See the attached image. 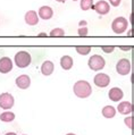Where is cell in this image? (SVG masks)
I'll list each match as a JSON object with an SVG mask.
<instances>
[{
  "mask_svg": "<svg viewBox=\"0 0 134 135\" xmlns=\"http://www.w3.org/2000/svg\"><path fill=\"white\" fill-rule=\"evenodd\" d=\"M73 91L76 97H79L81 99H85L91 95L92 88L90 83L87 81H77L73 86Z\"/></svg>",
  "mask_w": 134,
  "mask_h": 135,
  "instance_id": "cell-1",
  "label": "cell"
},
{
  "mask_svg": "<svg viewBox=\"0 0 134 135\" xmlns=\"http://www.w3.org/2000/svg\"><path fill=\"white\" fill-rule=\"evenodd\" d=\"M15 64L20 68H25L31 64V55L27 51H18L15 55Z\"/></svg>",
  "mask_w": 134,
  "mask_h": 135,
  "instance_id": "cell-2",
  "label": "cell"
},
{
  "mask_svg": "<svg viewBox=\"0 0 134 135\" xmlns=\"http://www.w3.org/2000/svg\"><path fill=\"white\" fill-rule=\"evenodd\" d=\"M128 26V22L126 18L124 17H117L115 18L113 21V23H111V28H113V31L116 33V34H122V33H124L126 31V28H127Z\"/></svg>",
  "mask_w": 134,
  "mask_h": 135,
  "instance_id": "cell-3",
  "label": "cell"
},
{
  "mask_svg": "<svg viewBox=\"0 0 134 135\" xmlns=\"http://www.w3.org/2000/svg\"><path fill=\"white\" fill-rule=\"evenodd\" d=\"M88 65L89 67L94 70V72H98V70H101L103 67L106 65V61L100 55H93L92 57L89 58V61H88Z\"/></svg>",
  "mask_w": 134,
  "mask_h": 135,
  "instance_id": "cell-4",
  "label": "cell"
},
{
  "mask_svg": "<svg viewBox=\"0 0 134 135\" xmlns=\"http://www.w3.org/2000/svg\"><path fill=\"white\" fill-rule=\"evenodd\" d=\"M131 61L128 60V59H126V58H123L121 59V60H118V62L116 64V70H117V73L119 74V75H127L130 74V72H131Z\"/></svg>",
  "mask_w": 134,
  "mask_h": 135,
  "instance_id": "cell-5",
  "label": "cell"
},
{
  "mask_svg": "<svg viewBox=\"0 0 134 135\" xmlns=\"http://www.w3.org/2000/svg\"><path fill=\"white\" fill-rule=\"evenodd\" d=\"M15 103V99L10 93H1L0 94V108L1 109H10Z\"/></svg>",
  "mask_w": 134,
  "mask_h": 135,
  "instance_id": "cell-6",
  "label": "cell"
},
{
  "mask_svg": "<svg viewBox=\"0 0 134 135\" xmlns=\"http://www.w3.org/2000/svg\"><path fill=\"white\" fill-rule=\"evenodd\" d=\"M93 82L97 86H99V88H106V86H108L110 83V77L108 76L107 74L99 73L94 76Z\"/></svg>",
  "mask_w": 134,
  "mask_h": 135,
  "instance_id": "cell-7",
  "label": "cell"
},
{
  "mask_svg": "<svg viewBox=\"0 0 134 135\" xmlns=\"http://www.w3.org/2000/svg\"><path fill=\"white\" fill-rule=\"evenodd\" d=\"M13 69V61L8 57L0 58V73L7 74Z\"/></svg>",
  "mask_w": 134,
  "mask_h": 135,
  "instance_id": "cell-8",
  "label": "cell"
},
{
  "mask_svg": "<svg viewBox=\"0 0 134 135\" xmlns=\"http://www.w3.org/2000/svg\"><path fill=\"white\" fill-rule=\"evenodd\" d=\"M92 9H94L97 13L100 14V15H106L109 13L110 10V7H109V3H108L107 1H103V0H101V1H98L95 3V5L92 7Z\"/></svg>",
  "mask_w": 134,
  "mask_h": 135,
  "instance_id": "cell-9",
  "label": "cell"
},
{
  "mask_svg": "<svg viewBox=\"0 0 134 135\" xmlns=\"http://www.w3.org/2000/svg\"><path fill=\"white\" fill-rule=\"evenodd\" d=\"M15 82H16V85L22 90H26L31 85V78L27 75H21V76H18L16 78Z\"/></svg>",
  "mask_w": 134,
  "mask_h": 135,
  "instance_id": "cell-10",
  "label": "cell"
},
{
  "mask_svg": "<svg viewBox=\"0 0 134 135\" xmlns=\"http://www.w3.org/2000/svg\"><path fill=\"white\" fill-rule=\"evenodd\" d=\"M117 110L122 115H130L133 112V104L128 101H123V102H119V104L117 106Z\"/></svg>",
  "mask_w": 134,
  "mask_h": 135,
  "instance_id": "cell-11",
  "label": "cell"
},
{
  "mask_svg": "<svg viewBox=\"0 0 134 135\" xmlns=\"http://www.w3.org/2000/svg\"><path fill=\"white\" fill-rule=\"evenodd\" d=\"M108 97H109V99L111 101H114V102H118L119 100L123 99L124 93H123L122 89H119V88H113V89H110L109 92H108Z\"/></svg>",
  "mask_w": 134,
  "mask_h": 135,
  "instance_id": "cell-12",
  "label": "cell"
},
{
  "mask_svg": "<svg viewBox=\"0 0 134 135\" xmlns=\"http://www.w3.org/2000/svg\"><path fill=\"white\" fill-rule=\"evenodd\" d=\"M25 22L26 24L31 25V26H34L39 23V17H38V14L34 10H28V12L25 14Z\"/></svg>",
  "mask_w": 134,
  "mask_h": 135,
  "instance_id": "cell-13",
  "label": "cell"
},
{
  "mask_svg": "<svg viewBox=\"0 0 134 135\" xmlns=\"http://www.w3.org/2000/svg\"><path fill=\"white\" fill-rule=\"evenodd\" d=\"M54 15V10L49 6H42L39 9V17L42 20H50Z\"/></svg>",
  "mask_w": 134,
  "mask_h": 135,
  "instance_id": "cell-14",
  "label": "cell"
},
{
  "mask_svg": "<svg viewBox=\"0 0 134 135\" xmlns=\"http://www.w3.org/2000/svg\"><path fill=\"white\" fill-rule=\"evenodd\" d=\"M54 69H55V66H54V62L50 61V60H46L43 61L42 66H41V73L46 76H49L54 73Z\"/></svg>",
  "mask_w": 134,
  "mask_h": 135,
  "instance_id": "cell-15",
  "label": "cell"
},
{
  "mask_svg": "<svg viewBox=\"0 0 134 135\" xmlns=\"http://www.w3.org/2000/svg\"><path fill=\"white\" fill-rule=\"evenodd\" d=\"M73 58L70 56H63L60 58V66L63 69L65 70H68L73 67Z\"/></svg>",
  "mask_w": 134,
  "mask_h": 135,
  "instance_id": "cell-16",
  "label": "cell"
},
{
  "mask_svg": "<svg viewBox=\"0 0 134 135\" xmlns=\"http://www.w3.org/2000/svg\"><path fill=\"white\" fill-rule=\"evenodd\" d=\"M115 115H116V109L113 106H106L102 109V116L106 118H114Z\"/></svg>",
  "mask_w": 134,
  "mask_h": 135,
  "instance_id": "cell-17",
  "label": "cell"
},
{
  "mask_svg": "<svg viewBox=\"0 0 134 135\" xmlns=\"http://www.w3.org/2000/svg\"><path fill=\"white\" fill-rule=\"evenodd\" d=\"M15 119V114L12 111H5L0 115V120L5 123H10Z\"/></svg>",
  "mask_w": 134,
  "mask_h": 135,
  "instance_id": "cell-18",
  "label": "cell"
},
{
  "mask_svg": "<svg viewBox=\"0 0 134 135\" xmlns=\"http://www.w3.org/2000/svg\"><path fill=\"white\" fill-rule=\"evenodd\" d=\"M93 7V0H81V8L83 10H89Z\"/></svg>",
  "mask_w": 134,
  "mask_h": 135,
  "instance_id": "cell-19",
  "label": "cell"
},
{
  "mask_svg": "<svg viewBox=\"0 0 134 135\" xmlns=\"http://www.w3.org/2000/svg\"><path fill=\"white\" fill-rule=\"evenodd\" d=\"M64 35H65V31L60 27H57L50 32V36H52V37H61Z\"/></svg>",
  "mask_w": 134,
  "mask_h": 135,
  "instance_id": "cell-20",
  "label": "cell"
},
{
  "mask_svg": "<svg viewBox=\"0 0 134 135\" xmlns=\"http://www.w3.org/2000/svg\"><path fill=\"white\" fill-rule=\"evenodd\" d=\"M91 51V47H88V46H83V47H76V52L80 54L82 56H85V55H89Z\"/></svg>",
  "mask_w": 134,
  "mask_h": 135,
  "instance_id": "cell-21",
  "label": "cell"
},
{
  "mask_svg": "<svg viewBox=\"0 0 134 135\" xmlns=\"http://www.w3.org/2000/svg\"><path fill=\"white\" fill-rule=\"evenodd\" d=\"M124 123H125V125L128 127V128H133V117L132 116H130V117H126L124 119Z\"/></svg>",
  "mask_w": 134,
  "mask_h": 135,
  "instance_id": "cell-22",
  "label": "cell"
},
{
  "mask_svg": "<svg viewBox=\"0 0 134 135\" xmlns=\"http://www.w3.org/2000/svg\"><path fill=\"white\" fill-rule=\"evenodd\" d=\"M88 32H89L88 27H80L79 28V35L80 36H87L88 35Z\"/></svg>",
  "mask_w": 134,
  "mask_h": 135,
  "instance_id": "cell-23",
  "label": "cell"
},
{
  "mask_svg": "<svg viewBox=\"0 0 134 135\" xmlns=\"http://www.w3.org/2000/svg\"><path fill=\"white\" fill-rule=\"evenodd\" d=\"M101 49L103 52H106V54H110V52H113L115 50V47H106V46H102Z\"/></svg>",
  "mask_w": 134,
  "mask_h": 135,
  "instance_id": "cell-24",
  "label": "cell"
},
{
  "mask_svg": "<svg viewBox=\"0 0 134 135\" xmlns=\"http://www.w3.org/2000/svg\"><path fill=\"white\" fill-rule=\"evenodd\" d=\"M109 2H110V5H111V6L117 7V6H119V5H121L122 0H109Z\"/></svg>",
  "mask_w": 134,
  "mask_h": 135,
  "instance_id": "cell-25",
  "label": "cell"
},
{
  "mask_svg": "<svg viewBox=\"0 0 134 135\" xmlns=\"http://www.w3.org/2000/svg\"><path fill=\"white\" fill-rule=\"evenodd\" d=\"M79 24H80V26L82 27V26H83V25H87V22H85V21H81Z\"/></svg>",
  "mask_w": 134,
  "mask_h": 135,
  "instance_id": "cell-26",
  "label": "cell"
},
{
  "mask_svg": "<svg viewBox=\"0 0 134 135\" xmlns=\"http://www.w3.org/2000/svg\"><path fill=\"white\" fill-rule=\"evenodd\" d=\"M5 135H17L16 133H12V132H9V133H6Z\"/></svg>",
  "mask_w": 134,
  "mask_h": 135,
  "instance_id": "cell-27",
  "label": "cell"
},
{
  "mask_svg": "<svg viewBox=\"0 0 134 135\" xmlns=\"http://www.w3.org/2000/svg\"><path fill=\"white\" fill-rule=\"evenodd\" d=\"M39 36H47V34H46V33H40V34H39Z\"/></svg>",
  "mask_w": 134,
  "mask_h": 135,
  "instance_id": "cell-28",
  "label": "cell"
},
{
  "mask_svg": "<svg viewBox=\"0 0 134 135\" xmlns=\"http://www.w3.org/2000/svg\"><path fill=\"white\" fill-rule=\"evenodd\" d=\"M56 1H58V2H65L66 0H56Z\"/></svg>",
  "mask_w": 134,
  "mask_h": 135,
  "instance_id": "cell-29",
  "label": "cell"
},
{
  "mask_svg": "<svg viewBox=\"0 0 134 135\" xmlns=\"http://www.w3.org/2000/svg\"><path fill=\"white\" fill-rule=\"evenodd\" d=\"M66 135H76V134H74V133H68V134H66Z\"/></svg>",
  "mask_w": 134,
  "mask_h": 135,
  "instance_id": "cell-30",
  "label": "cell"
},
{
  "mask_svg": "<svg viewBox=\"0 0 134 135\" xmlns=\"http://www.w3.org/2000/svg\"><path fill=\"white\" fill-rule=\"evenodd\" d=\"M73 1H76V0H73Z\"/></svg>",
  "mask_w": 134,
  "mask_h": 135,
  "instance_id": "cell-31",
  "label": "cell"
},
{
  "mask_svg": "<svg viewBox=\"0 0 134 135\" xmlns=\"http://www.w3.org/2000/svg\"><path fill=\"white\" fill-rule=\"evenodd\" d=\"M24 135H25V134H24Z\"/></svg>",
  "mask_w": 134,
  "mask_h": 135,
  "instance_id": "cell-32",
  "label": "cell"
}]
</instances>
